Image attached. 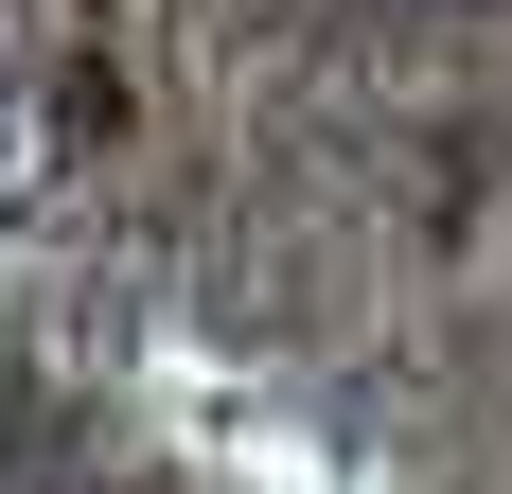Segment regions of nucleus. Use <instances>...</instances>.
<instances>
[{
  "label": "nucleus",
  "mask_w": 512,
  "mask_h": 494,
  "mask_svg": "<svg viewBox=\"0 0 512 494\" xmlns=\"http://www.w3.org/2000/svg\"><path fill=\"white\" fill-rule=\"evenodd\" d=\"M36 494H106V477H36Z\"/></svg>",
  "instance_id": "f257e3e1"
}]
</instances>
